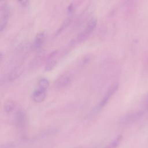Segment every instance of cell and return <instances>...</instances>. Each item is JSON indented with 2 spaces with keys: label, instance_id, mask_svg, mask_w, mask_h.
<instances>
[{
  "label": "cell",
  "instance_id": "8",
  "mask_svg": "<svg viewBox=\"0 0 148 148\" xmlns=\"http://www.w3.org/2000/svg\"><path fill=\"white\" fill-rule=\"evenodd\" d=\"M26 123V114L25 111L21 109H19L16 114V123L20 127H23Z\"/></svg>",
  "mask_w": 148,
  "mask_h": 148
},
{
  "label": "cell",
  "instance_id": "10",
  "mask_svg": "<svg viewBox=\"0 0 148 148\" xmlns=\"http://www.w3.org/2000/svg\"><path fill=\"white\" fill-rule=\"evenodd\" d=\"M16 103L12 99H8L3 105V109L6 113L12 112L16 108Z\"/></svg>",
  "mask_w": 148,
  "mask_h": 148
},
{
  "label": "cell",
  "instance_id": "7",
  "mask_svg": "<svg viewBox=\"0 0 148 148\" xmlns=\"http://www.w3.org/2000/svg\"><path fill=\"white\" fill-rule=\"evenodd\" d=\"M46 39V34L44 31L39 32L35 38L34 41V47L36 49H40L45 43Z\"/></svg>",
  "mask_w": 148,
  "mask_h": 148
},
{
  "label": "cell",
  "instance_id": "16",
  "mask_svg": "<svg viewBox=\"0 0 148 148\" xmlns=\"http://www.w3.org/2000/svg\"><path fill=\"white\" fill-rule=\"evenodd\" d=\"M76 148H82V147H76Z\"/></svg>",
  "mask_w": 148,
  "mask_h": 148
},
{
  "label": "cell",
  "instance_id": "17",
  "mask_svg": "<svg viewBox=\"0 0 148 148\" xmlns=\"http://www.w3.org/2000/svg\"><path fill=\"white\" fill-rule=\"evenodd\" d=\"M147 64H148V62H147Z\"/></svg>",
  "mask_w": 148,
  "mask_h": 148
},
{
  "label": "cell",
  "instance_id": "2",
  "mask_svg": "<svg viewBox=\"0 0 148 148\" xmlns=\"http://www.w3.org/2000/svg\"><path fill=\"white\" fill-rule=\"evenodd\" d=\"M118 88H119V84L117 83H114L109 88V89L108 90L105 94L103 95L102 99L100 101L98 106L95 108V112H98L105 107V106L108 103V102H109V99L112 97V95L118 90Z\"/></svg>",
  "mask_w": 148,
  "mask_h": 148
},
{
  "label": "cell",
  "instance_id": "13",
  "mask_svg": "<svg viewBox=\"0 0 148 148\" xmlns=\"http://www.w3.org/2000/svg\"><path fill=\"white\" fill-rule=\"evenodd\" d=\"M21 71L20 68H17L14 69L12 72H11V73L9 75V80L12 81V80L16 79V78H17L19 76V75L21 74Z\"/></svg>",
  "mask_w": 148,
  "mask_h": 148
},
{
  "label": "cell",
  "instance_id": "1",
  "mask_svg": "<svg viewBox=\"0 0 148 148\" xmlns=\"http://www.w3.org/2000/svg\"><path fill=\"white\" fill-rule=\"evenodd\" d=\"M1 21H0V32L2 33L6 29L10 16V9L6 2H1Z\"/></svg>",
  "mask_w": 148,
  "mask_h": 148
},
{
  "label": "cell",
  "instance_id": "14",
  "mask_svg": "<svg viewBox=\"0 0 148 148\" xmlns=\"http://www.w3.org/2000/svg\"><path fill=\"white\" fill-rule=\"evenodd\" d=\"M18 3L20 4V5H21L23 7H25L27 6H28V3H29V1H18Z\"/></svg>",
  "mask_w": 148,
  "mask_h": 148
},
{
  "label": "cell",
  "instance_id": "9",
  "mask_svg": "<svg viewBox=\"0 0 148 148\" xmlns=\"http://www.w3.org/2000/svg\"><path fill=\"white\" fill-rule=\"evenodd\" d=\"M57 54H58V51L54 50L51 53H50V54L49 55L48 59H47V64L45 66V70L46 71H51L56 65V64L57 63L56 57H57Z\"/></svg>",
  "mask_w": 148,
  "mask_h": 148
},
{
  "label": "cell",
  "instance_id": "5",
  "mask_svg": "<svg viewBox=\"0 0 148 148\" xmlns=\"http://www.w3.org/2000/svg\"><path fill=\"white\" fill-rule=\"evenodd\" d=\"M143 115V112L142 110H138L137 112H132L124 116L122 118L121 122L124 124H131L140 119Z\"/></svg>",
  "mask_w": 148,
  "mask_h": 148
},
{
  "label": "cell",
  "instance_id": "15",
  "mask_svg": "<svg viewBox=\"0 0 148 148\" xmlns=\"http://www.w3.org/2000/svg\"><path fill=\"white\" fill-rule=\"evenodd\" d=\"M147 109H148V101H147Z\"/></svg>",
  "mask_w": 148,
  "mask_h": 148
},
{
  "label": "cell",
  "instance_id": "3",
  "mask_svg": "<svg viewBox=\"0 0 148 148\" xmlns=\"http://www.w3.org/2000/svg\"><path fill=\"white\" fill-rule=\"evenodd\" d=\"M97 24V20L95 17H92L87 23L84 29L78 35L79 40H84L86 39L94 30Z\"/></svg>",
  "mask_w": 148,
  "mask_h": 148
},
{
  "label": "cell",
  "instance_id": "6",
  "mask_svg": "<svg viewBox=\"0 0 148 148\" xmlns=\"http://www.w3.org/2000/svg\"><path fill=\"white\" fill-rule=\"evenodd\" d=\"M47 90L43 88L37 87L32 94V100L36 103H40L43 102L46 97Z\"/></svg>",
  "mask_w": 148,
  "mask_h": 148
},
{
  "label": "cell",
  "instance_id": "12",
  "mask_svg": "<svg viewBox=\"0 0 148 148\" xmlns=\"http://www.w3.org/2000/svg\"><path fill=\"white\" fill-rule=\"evenodd\" d=\"M49 86V82L47 79L45 77L40 78L38 82V87L44 90H47Z\"/></svg>",
  "mask_w": 148,
  "mask_h": 148
},
{
  "label": "cell",
  "instance_id": "4",
  "mask_svg": "<svg viewBox=\"0 0 148 148\" xmlns=\"http://www.w3.org/2000/svg\"><path fill=\"white\" fill-rule=\"evenodd\" d=\"M72 76L69 73H65L61 75L56 82V86L57 88L61 89L67 87L72 82Z\"/></svg>",
  "mask_w": 148,
  "mask_h": 148
},
{
  "label": "cell",
  "instance_id": "11",
  "mask_svg": "<svg viewBox=\"0 0 148 148\" xmlns=\"http://www.w3.org/2000/svg\"><path fill=\"white\" fill-rule=\"evenodd\" d=\"M122 135H120L117 136L112 142H110L107 146L105 148H117L120 145L121 140H122Z\"/></svg>",
  "mask_w": 148,
  "mask_h": 148
}]
</instances>
